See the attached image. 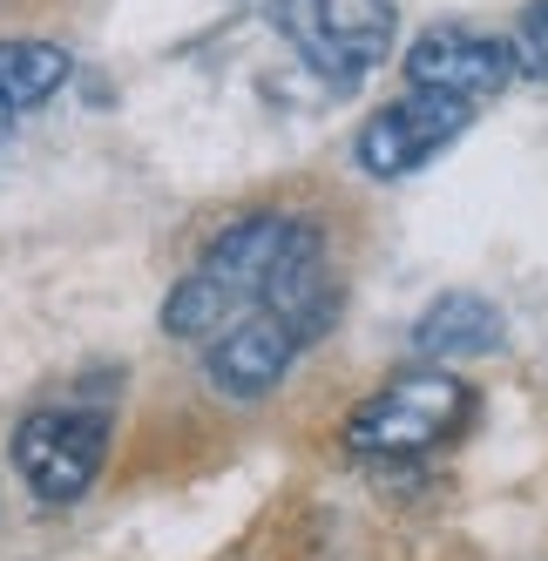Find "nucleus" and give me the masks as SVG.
Masks as SVG:
<instances>
[{
	"label": "nucleus",
	"mask_w": 548,
	"mask_h": 561,
	"mask_svg": "<svg viewBox=\"0 0 548 561\" xmlns=\"http://www.w3.org/2000/svg\"><path fill=\"white\" fill-rule=\"evenodd\" d=\"M305 230L311 224L285 210H258V217H238L230 230H217L204 257L190 264V277L163 298V332L183 345H217L224 332H238L251 311H264Z\"/></svg>",
	"instance_id": "f257e3e1"
},
{
	"label": "nucleus",
	"mask_w": 548,
	"mask_h": 561,
	"mask_svg": "<svg viewBox=\"0 0 548 561\" xmlns=\"http://www.w3.org/2000/svg\"><path fill=\"white\" fill-rule=\"evenodd\" d=\"M475 420V392L467 379L441 373V366H420L400 373L393 386H379L359 413L345 420V447L366 454V460H426L434 447Z\"/></svg>",
	"instance_id": "f03ea898"
},
{
	"label": "nucleus",
	"mask_w": 548,
	"mask_h": 561,
	"mask_svg": "<svg viewBox=\"0 0 548 561\" xmlns=\"http://www.w3.org/2000/svg\"><path fill=\"white\" fill-rule=\"evenodd\" d=\"M271 27L326 82L352 89L393 55V0H264Z\"/></svg>",
	"instance_id": "7ed1b4c3"
},
{
	"label": "nucleus",
	"mask_w": 548,
	"mask_h": 561,
	"mask_svg": "<svg viewBox=\"0 0 548 561\" xmlns=\"http://www.w3.org/2000/svg\"><path fill=\"white\" fill-rule=\"evenodd\" d=\"M102 460H109V420L95 407H34L14 426V467L27 480V494L48 507L82 501Z\"/></svg>",
	"instance_id": "20e7f679"
},
{
	"label": "nucleus",
	"mask_w": 548,
	"mask_h": 561,
	"mask_svg": "<svg viewBox=\"0 0 548 561\" xmlns=\"http://www.w3.org/2000/svg\"><path fill=\"white\" fill-rule=\"evenodd\" d=\"M475 123V108L467 102H447V95H400L366 115V129L352 136V156H359V170L393 183V176H413L420 163H434V156Z\"/></svg>",
	"instance_id": "39448f33"
},
{
	"label": "nucleus",
	"mask_w": 548,
	"mask_h": 561,
	"mask_svg": "<svg viewBox=\"0 0 548 561\" xmlns=\"http://www.w3.org/2000/svg\"><path fill=\"white\" fill-rule=\"evenodd\" d=\"M515 48L494 42L481 27H426L420 42L407 48V82L420 95H447V102H488L515 82Z\"/></svg>",
	"instance_id": "423d86ee"
},
{
	"label": "nucleus",
	"mask_w": 548,
	"mask_h": 561,
	"mask_svg": "<svg viewBox=\"0 0 548 561\" xmlns=\"http://www.w3.org/2000/svg\"><path fill=\"white\" fill-rule=\"evenodd\" d=\"M305 352L298 325L278 311H251L238 332H224L217 345H204V373L224 399H264L271 386H278L292 373V358Z\"/></svg>",
	"instance_id": "0eeeda50"
},
{
	"label": "nucleus",
	"mask_w": 548,
	"mask_h": 561,
	"mask_svg": "<svg viewBox=\"0 0 548 561\" xmlns=\"http://www.w3.org/2000/svg\"><path fill=\"white\" fill-rule=\"evenodd\" d=\"M507 339L501 325V311L475 291H447L420 311V325H413V352L420 358H481Z\"/></svg>",
	"instance_id": "6e6552de"
},
{
	"label": "nucleus",
	"mask_w": 548,
	"mask_h": 561,
	"mask_svg": "<svg viewBox=\"0 0 548 561\" xmlns=\"http://www.w3.org/2000/svg\"><path fill=\"white\" fill-rule=\"evenodd\" d=\"M75 75V55L42 34H8L0 42V115H27L61 95V82Z\"/></svg>",
	"instance_id": "1a4fd4ad"
},
{
	"label": "nucleus",
	"mask_w": 548,
	"mask_h": 561,
	"mask_svg": "<svg viewBox=\"0 0 548 561\" xmlns=\"http://www.w3.org/2000/svg\"><path fill=\"white\" fill-rule=\"evenodd\" d=\"M515 68L522 75H535V82H548V0H528L522 8V21H515Z\"/></svg>",
	"instance_id": "9d476101"
},
{
	"label": "nucleus",
	"mask_w": 548,
	"mask_h": 561,
	"mask_svg": "<svg viewBox=\"0 0 548 561\" xmlns=\"http://www.w3.org/2000/svg\"><path fill=\"white\" fill-rule=\"evenodd\" d=\"M8 129H14V115H0V136H8Z\"/></svg>",
	"instance_id": "9b49d317"
}]
</instances>
